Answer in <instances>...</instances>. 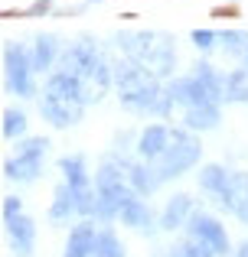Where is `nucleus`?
<instances>
[{
    "label": "nucleus",
    "instance_id": "27",
    "mask_svg": "<svg viewBox=\"0 0 248 257\" xmlns=\"http://www.w3.org/2000/svg\"><path fill=\"white\" fill-rule=\"evenodd\" d=\"M245 56H248V52H245Z\"/></svg>",
    "mask_w": 248,
    "mask_h": 257
},
{
    "label": "nucleus",
    "instance_id": "26",
    "mask_svg": "<svg viewBox=\"0 0 248 257\" xmlns=\"http://www.w3.org/2000/svg\"><path fill=\"white\" fill-rule=\"evenodd\" d=\"M235 257H248V241H242V247H238V254Z\"/></svg>",
    "mask_w": 248,
    "mask_h": 257
},
{
    "label": "nucleus",
    "instance_id": "19",
    "mask_svg": "<svg viewBox=\"0 0 248 257\" xmlns=\"http://www.w3.org/2000/svg\"><path fill=\"white\" fill-rule=\"evenodd\" d=\"M92 257H124V247H121V241H118V234L111 231H102L98 234V241H95V251H92Z\"/></svg>",
    "mask_w": 248,
    "mask_h": 257
},
{
    "label": "nucleus",
    "instance_id": "24",
    "mask_svg": "<svg viewBox=\"0 0 248 257\" xmlns=\"http://www.w3.org/2000/svg\"><path fill=\"white\" fill-rule=\"evenodd\" d=\"M20 215V199L17 195H7L4 199V218H17Z\"/></svg>",
    "mask_w": 248,
    "mask_h": 257
},
{
    "label": "nucleus",
    "instance_id": "6",
    "mask_svg": "<svg viewBox=\"0 0 248 257\" xmlns=\"http://www.w3.org/2000/svg\"><path fill=\"white\" fill-rule=\"evenodd\" d=\"M4 62H7V88L20 98H33L36 94V85H33L30 72H33V52H23L17 43H7L4 52Z\"/></svg>",
    "mask_w": 248,
    "mask_h": 257
},
{
    "label": "nucleus",
    "instance_id": "15",
    "mask_svg": "<svg viewBox=\"0 0 248 257\" xmlns=\"http://www.w3.org/2000/svg\"><path fill=\"white\" fill-rule=\"evenodd\" d=\"M121 221L127 228H147V225H150V212H147L144 202H137L131 195V199L124 202V208H121Z\"/></svg>",
    "mask_w": 248,
    "mask_h": 257
},
{
    "label": "nucleus",
    "instance_id": "12",
    "mask_svg": "<svg viewBox=\"0 0 248 257\" xmlns=\"http://www.w3.org/2000/svg\"><path fill=\"white\" fill-rule=\"evenodd\" d=\"M193 215V199L190 195H173L170 202H167V208H163V215H160V228H167V231H173V228H180V225H186V218Z\"/></svg>",
    "mask_w": 248,
    "mask_h": 257
},
{
    "label": "nucleus",
    "instance_id": "1",
    "mask_svg": "<svg viewBox=\"0 0 248 257\" xmlns=\"http://www.w3.org/2000/svg\"><path fill=\"white\" fill-rule=\"evenodd\" d=\"M62 72H69V75L78 78L85 104L102 101L111 88V69H108L105 56L98 52V46L92 43V39H82V43H75L69 52H62Z\"/></svg>",
    "mask_w": 248,
    "mask_h": 257
},
{
    "label": "nucleus",
    "instance_id": "2",
    "mask_svg": "<svg viewBox=\"0 0 248 257\" xmlns=\"http://www.w3.org/2000/svg\"><path fill=\"white\" fill-rule=\"evenodd\" d=\"M39 111H43V117L49 120L52 127L78 124V120H82V111H85V98H82V88H78V78L59 69L56 75L46 82Z\"/></svg>",
    "mask_w": 248,
    "mask_h": 257
},
{
    "label": "nucleus",
    "instance_id": "25",
    "mask_svg": "<svg viewBox=\"0 0 248 257\" xmlns=\"http://www.w3.org/2000/svg\"><path fill=\"white\" fill-rule=\"evenodd\" d=\"M212 17H238V7H219L212 10Z\"/></svg>",
    "mask_w": 248,
    "mask_h": 257
},
{
    "label": "nucleus",
    "instance_id": "18",
    "mask_svg": "<svg viewBox=\"0 0 248 257\" xmlns=\"http://www.w3.org/2000/svg\"><path fill=\"white\" fill-rule=\"evenodd\" d=\"M225 98L238 101V104H248V72H232L225 78Z\"/></svg>",
    "mask_w": 248,
    "mask_h": 257
},
{
    "label": "nucleus",
    "instance_id": "8",
    "mask_svg": "<svg viewBox=\"0 0 248 257\" xmlns=\"http://www.w3.org/2000/svg\"><path fill=\"white\" fill-rule=\"evenodd\" d=\"M222 205L248 225V173H229V186L222 192Z\"/></svg>",
    "mask_w": 248,
    "mask_h": 257
},
{
    "label": "nucleus",
    "instance_id": "21",
    "mask_svg": "<svg viewBox=\"0 0 248 257\" xmlns=\"http://www.w3.org/2000/svg\"><path fill=\"white\" fill-rule=\"evenodd\" d=\"M23 131H26V117H23V111H20V107H10V111L4 114V137L17 140Z\"/></svg>",
    "mask_w": 248,
    "mask_h": 257
},
{
    "label": "nucleus",
    "instance_id": "13",
    "mask_svg": "<svg viewBox=\"0 0 248 257\" xmlns=\"http://www.w3.org/2000/svg\"><path fill=\"white\" fill-rule=\"evenodd\" d=\"M72 212H78V208H75V192L69 189V182H65V186H56V195H52V208H49L52 221H65Z\"/></svg>",
    "mask_w": 248,
    "mask_h": 257
},
{
    "label": "nucleus",
    "instance_id": "3",
    "mask_svg": "<svg viewBox=\"0 0 248 257\" xmlns=\"http://www.w3.org/2000/svg\"><path fill=\"white\" fill-rule=\"evenodd\" d=\"M118 46L157 78H167L173 72V39L167 33H121Z\"/></svg>",
    "mask_w": 248,
    "mask_h": 257
},
{
    "label": "nucleus",
    "instance_id": "16",
    "mask_svg": "<svg viewBox=\"0 0 248 257\" xmlns=\"http://www.w3.org/2000/svg\"><path fill=\"white\" fill-rule=\"evenodd\" d=\"M183 120L193 131H209L219 124V107H193V111H183Z\"/></svg>",
    "mask_w": 248,
    "mask_h": 257
},
{
    "label": "nucleus",
    "instance_id": "17",
    "mask_svg": "<svg viewBox=\"0 0 248 257\" xmlns=\"http://www.w3.org/2000/svg\"><path fill=\"white\" fill-rule=\"evenodd\" d=\"M56 39L52 36H39L36 46H33V69H49L52 59H56Z\"/></svg>",
    "mask_w": 248,
    "mask_h": 257
},
{
    "label": "nucleus",
    "instance_id": "20",
    "mask_svg": "<svg viewBox=\"0 0 248 257\" xmlns=\"http://www.w3.org/2000/svg\"><path fill=\"white\" fill-rule=\"evenodd\" d=\"M170 257H216V254H212L209 247L203 244V241H196V238L190 234L186 241H177V244L170 247Z\"/></svg>",
    "mask_w": 248,
    "mask_h": 257
},
{
    "label": "nucleus",
    "instance_id": "11",
    "mask_svg": "<svg viewBox=\"0 0 248 257\" xmlns=\"http://www.w3.org/2000/svg\"><path fill=\"white\" fill-rule=\"evenodd\" d=\"M95 241H98V231L89 225V221L75 225V228H72V234H69V244H65V257H92Z\"/></svg>",
    "mask_w": 248,
    "mask_h": 257
},
{
    "label": "nucleus",
    "instance_id": "14",
    "mask_svg": "<svg viewBox=\"0 0 248 257\" xmlns=\"http://www.w3.org/2000/svg\"><path fill=\"white\" fill-rule=\"evenodd\" d=\"M199 186H203V192H212L222 199L225 186H229V173L222 170V166H206L203 173H199Z\"/></svg>",
    "mask_w": 248,
    "mask_h": 257
},
{
    "label": "nucleus",
    "instance_id": "9",
    "mask_svg": "<svg viewBox=\"0 0 248 257\" xmlns=\"http://www.w3.org/2000/svg\"><path fill=\"white\" fill-rule=\"evenodd\" d=\"M7 234H10V247L20 257L33 254V234H36V225L26 215H17V218H7Z\"/></svg>",
    "mask_w": 248,
    "mask_h": 257
},
{
    "label": "nucleus",
    "instance_id": "4",
    "mask_svg": "<svg viewBox=\"0 0 248 257\" xmlns=\"http://www.w3.org/2000/svg\"><path fill=\"white\" fill-rule=\"evenodd\" d=\"M196 160H199V140L186 131H173L170 147H167L160 157H153L150 163H147V170H150V176L157 182H163V179H173V176L186 173Z\"/></svg>",
    "mask_w": 248,
    "mask_h": 257
},
{
    "label": "nucleus",
    "instance_id": "5",
    "mask_svg": "<svg viewBox=\"0 0 248 257\" xmlns=\"http://www.w3.org/2000/svg\"><path fill=\"white\" fill-rule=\"evenodd\" d=\"M46 147H49V140H46V137H33V140H26V144H20L17 153L4 163L7 179H13V182H33L39 173H43V153H46Z\"/></svg>",
    "mask_w": 248,
    "mask_h": 257
},
{
    "label": "nucleus",
    "instance_id": "22",
    "mask_svg": "<svg viewBox=\"0 0 248 257\" xmlns=\"http://www.w3.org/2000/svg\"><path fill=\"white\" fill-rule=\"evenodd\" d=\"M222 43H225L229 52H238V46L245 43V33L242 30H229V33H222Z\"/></svg>",
    "mask_w": 248,
    "mask_h": 257
},
{
    "label": "nucleus",
    "instance_id": "23",
    "mask_svg": "<svg viewBox=\"0 0 248 257\" xmlns=\"http://www.w3.org/2000/svg\"><path fill=\"white\" fill-rule=\"evenodd\" d=\"M193 43H196L199 49H212V46H216V36L206 33V30H196V33H193Z\"/></svg>",
    "mask_w": 248,
    "mask_h": 257
},
{
    "label": "nucleus",
    "instance_id": "10",
    "mask_svg": "<svg viewBox=\"0 0 248 257\" xmlns=\"http://www.w3.org/2000/svg\"><path fill=\"white\" fill-rule=\"evenodd\" d=\"M170 137H173V131L170 127H163V124H153V127H147L144 134H140V144H137V150H140V157L150 163L153 157H160V153L170 147Z\"/></svg>",
    "mask_w": 248,
    "mask_h": 257
},
{
    "label": "nucleus",
    "instance_id": "7",
    "mask_svg": "<svg viewBox=\"0 0 248 257\" xmlns=\"http://www.w3.org/2000/svg\"><path fill=\"white\" fill-rule=\"evenodd\" d=\"M190 234L196 241H203L212 254H225V251H229V238H225L222 221L212 218V215H206V212H199V215L190 218Z\"/></svg>",
    "mask_w": 248,
    "mask_h": 257
}]
</instances>
